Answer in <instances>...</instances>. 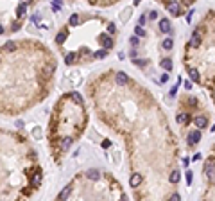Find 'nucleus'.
Returning a JSON list of instances; mask_svg holds the SVG:
<instances>
[{
  "instance_id": "nucleus-1",
  "label": "nucleus",
  "mask_w": 215,
  "mask_h": 201,
  "mask_svg": "<svg viewBox=\"0 0 215 201\" xmlns=\"http://www.w3.org/2000/svg\"><path fill=\"white\" fill-rule=\"evenodd\" d=\"M65 81L72 86H79L82 83V75L79 70H68L66 74H65Z\"/></svg>"
},
{
  "instance_id": "nucleus-2",
  "label": "nucleus",
  "mask_w": 215,
  "mask_h": 201,
  "mask_svg": "<svg viewBox=\"0 0 215 201\" xmlns=\"http://www.w3.org/2000/svg\"><path fill=\"white\" fill-rule=\"evenodd\" d=\"M165 7H167V11H169L172 16H181V14H183V4H179L177 0H169V2L165 4Z\"/></svg>"
},
{
  "instance_id": "nucleus-3",
  "label": "nucleus",
  "mask_w": 215,
  "mask_h": 201,
  "mask_svg": "<svg viewBox=\"0 0 215 201\" xmlns=\"http://www.w3.org/2000/svg\"><path fill=\"white\" fill-rule=\"evenodd\" d=\"M205 176L208 178V180L215 178V165H213L212 160H206L205 162Z\"/></svg>"
},
{
  "instance_id": "nucleus-4",
  "label": "nucleus",
  "mask_w": 215,
  "mask_h": 201,
  "mask_svg": "<svg viewBox=\"0 0 215 201\" xmlns=\"http://www.w3.org/2000/svg\"><path fill=\"white\" fill-rule=\"evenodd\" d=\"M131 16H133V7H124L122 13L118 14V18H120L122 23H127V22L131 20Z\"/></svg>"
},
{
  "instance_id": "nucleus-5",
  "label": "nucleus",
  "mask_w": 215,
  "mask_h": 201,
  "mask_svg": "<svg viewBox=\"0 0 215 201\" xmlns=\"http://www.w3.org/2000/svg\"><path fill=\"white\" fill-rule=\"evenodd\" d=\"M160 31L167 32V34H172V23H170L169 18H161L160 20Z\"/></svg>"
},
{
  "instance_id": "nucleus-6",
  "label": "nucleus",
  "mask_w": 215,
  "mask_h": 201,
  "mask_svg": "<svg viewBox=\"0 0 215 201\" xmlns=\"http://www.w3.org/2000/svg\"><path fill=\"white\" fill-rule=\"evenodd\" d=\"M194 126L197 129H205V127H208V119L205 115H197L194 119Z\"/></svg>"
},
{
  "instance_id": "nucleus-7",
  "label": "nucleus",
  "mask_w": 215,
  "mask_h": 201,
  "mask_svg": "<svg viewBox=\"0 0 215 201\" xmlns=\"http://www.w3.org/2000/svg\"><path fill=\"white\" fill-rule=\"evenodd\" d=\"M199 140H201V129H195V131H192V133L188 135V144H190V146L199 144Z\"/></svg>"
},
{
  "instance_id": "nucleus-8",
  "label": "nucleus",
  "mask_w": 215,
  "mask_h": 201,
  "mask_svg": "<svg viewBox=\"0 0 215 201\" xmlns=\"http://www.w3.org/2000/svg\"><path fill=\"white\" fill-rule=\"evenodd\" d=\"M115 81H117V85H125V83H129L131 79L127 77V74H124V72H117V74H115Z\"/></svg>"
},
{
  "instance_id": "nucleus-9",
  "label": "nucleus",
  "mask_w": 215,
  "mask_h": 201,
  "mask_svg": "<svg viewBox=\"0 0 215 201\" xmlns=\"http://www.w3.org/2000/svg\"><path fill=\"white\" fill-rule=\"evenodd\" d=\"M199 45H201V32L195 31L190 36V47H199Z\"/></svg>"
},
{
  "instance_id": "nucleus-10",
  "label": "nucleus",
  "mask_w": 215,
  "mask_h": 201,
  "mask_svg": "<svg viewBox=\"0 0 215 201\" xmlns=\"http://www.w3.org/2000/svg\"><path fill=\"white\" fill-rule=\"evenodd\" d=\"M72 142H74V140H72L70 137L63 138V140H61V144H59V149H61V153H66V151H68V149L72 147Z\"/></svg>"
},
{
  "instance_id": "nucleus-11",
  "label": "nucleus",
  "mask_w": 215,
  "mask_h": 201,
  "mask_svg": "<svg viewBox=\"0 0 215 201\" xmlns=\"http://www.w3.org/2000/svg\"><path fill=\"white\" fill-rule=\"evenodd\" d=\"M179 180H181V172L177 169H174L170 172V176H169V181H170V183H179Z\"/></svg>"
},
{
  "instance_id": "nucleus-12",
  "label": "nucleus",
  "mask_w": 215,
  "mask_h": 201,
  "mask_svg": "<svg viewBox=\"0 0 215 201\" xmlns=\"http://www.w3.org/2000/svg\"><path fill=\"white\" fill-rule=\"evenodd\" d=\"M70 192H72V185H68V187H65V189L58 194V199H66V198H70Z\"/></svg>"
},
{
  "instance_id": "nucleus-13",
  "label": "nucleus",
  "mask_w": 215,
  "mask_h": 201,
  "mask_svg": "<svg viewBox=\"0 0 215 201\" xmlns=\"http://www.w3.org/2000/svg\"><path fill=\"white\" fill-rule=\"evenodd\" d=\"M176 120H177V124H186L188 122V113H185V111H179L177 115H176Z\"/></svg>"
},
{
  "instance_id": "nucleus-14",
  "label": "nucleus",
  "mask_w": 215,
  "mask_h": 201,
  "mask_svg": "<svg viewBox=\"0 0 215 201\" xmlns=\"http://www.w3.org/2000/svg\"><path fill=\"white\" fill-rule=\"evenodd\" d=\"M140 183H142V176H140V174H133V176H131V180H129V185H131L133 189H136Z\"/></svg>"
},
{
  "instance_id": "nucleus-15",
  "label": "nucleus",
  "mask_w": 215,
  "mask_h": 201,
  "mask_svg": "<svg viewBox=\"0 0 215 201\" xmlns=\"http://www.w3.org/2000/svg\"><path fill=\"white\" fill-rule=\"evenodd\" d=\"M68 23H70L72 27H79V23H81L79 14H77V13H72V16H70V20H68Z\"/></svg>"
},
{
  "instance_id": "nucleus-16",
  "label": "nucleus",
  "mask_w": 215,
  "mask_h": 201,
  "mask_svg": "<svg viewBox=\"0 0 215 201\" xmlns=\"http://www.w3.org/2000/svg\"><path fill=\"white\" fill-rule=\"evenodd\" d=\"M77 63V56L75 54H66L65 56V65H68V66H72V65Z\"/></svg>"
},
{
  "instance_id": "nucleus-17",
  "label": "nucleus",
  "mask_w": 215,
  "mask_h": 201,
  "mask_svg": "<svg viewBox=\"0 0 215 201\" xmlns=\"http://www.w3.org/2000/svg\"><path fill=\"white\" fill-rule=\"evenodd\" d=\"M160 66H161L163 70H167V72H169V70H172V59H169V58L161 59V61H160Z\"/></svg>"
},
{
  "instance_id": "nucleus-18",
  "label": "nucleus",
  "mask_w": 215,
  "mask_h": 201,
  "mask_svg": "<svg viewBox=\"0 0 215 201\" xmlns=\"http://www.w3.org/2000/svg\"><path fill=\"white\" fill-rule=\"evenodd\" d=\"M161 47H163L165 50H172V49H174V40H172V38H165L163 43H161Z\"/></svg>"
},
{
  "instance_id": "nucleus-19",
  "label": "nucleus",
  "mask_w": 215,
  "mask_h": 201,
  "mask_svg": "<svg viewBox=\"0 0 215 201\" xmlns=\"http://www.w3.org/2000/svg\"><path fill=\"white\" fill-rule=\"evenodd\" d=\"M32 137L36 138V140H41V138H43V131H41L40 126H34V127H32Z\"/></svg>"
},
{
  "instance_id": "nucleus-20",
  "label": "nucleus",
  "mask_w": 215,
  "mask_h": 201,
  "mask_svg": "<svg viewBox=\"0 0 215 201\" xmlns=\"http://www.w3.org/2000/svg\"><path fill=\"white\" fill-rule=\"evenodd\" d=\"M134 34H136L138 38H145V36H147V32H145V29H143V25H136V27H134Z\"/></svg>"
},
{
  "instance_id": "nucleus-21",
  "label": "nucleus",
  "mask_w": 215,
  "mask_h": 201,
  "mask_svg": "<svg viewBox=\"0 0 215 201\" xmlns=\"http://www.w3.org/2000/svg\"><path fill=\"white\" fill-rule=\"evenodd\" d=\"M188 75H190V81H192V83H199V72H197V70L190 68V70H188Z\"/></svg>"
},
{
  "instance_id": "nucleus-22",
  "label": "nucleus",
  "mask_w": 215,
  "mask_h": 201,
  "mask_svg": "<svg viewBox=\"0 0 215 201\" xmlns=\"http://www.w3.org/2000/svg\"><path fill=\"white\" fill-rule=\"evenodd\" d=\"M16 47H18V43H16V42H7L4 47H2V49H4V50H7V52H13Z\"/></svg>"
},
{
  "instance_id": "nucleus-23",
  "label": "nucleus",
  "mask_w": 215,
  "mask_h": 201,
  "mask_svg": "<svg viewBox=\"0 0 215 201\" xmlns=\"http://www.w3.org/2000/svg\"><path fill=\"white\" fill-rule=\"evenodd\" d=\"M65 40H66V31H61L58 36H56V43H58V45H63Z\"/></svg>"
},
{
  "instance_id": "nucleus-24",
  "label": "nucleus",
  "mask_w": 215,
  "mask_h": 201,
  "mask_svg": "<svg viewBox=\"0 0 215 201\" xmlns=\"http://www.w3.org/2000/svg\"><path fill=\"white\" fill-rule=\"evenodd\" d=\"M108 56V49H102V50H97V52L93 54V58L95 59H102V58H106Z\"/></svg>"
},
{
  "instance_id": "nucleus-25",
  "label": "nucleus",
  "mask_w": 215,
  "mask_h": 201,
  "mask_svg": "<svg viewBox=\"0 0 215 201\" xmlns=\"http://www.w3.org/2000/svg\"><path fill=\"white\" fill-rule=\"evenodd\" d=\"M133 63L136 65V66L143 68V66H147V65H149V61H143V59H136V58H133Z\"/></svg>"
},
{
  "instance_id": "nucleus-26",
  "label": "nucleus",
  "mask_w": 215,
  "mask_h": 201,
  "mask_svg": "<svg viewBox=\"0 0 215 201\" xmlns=\"http://www.w3.org/2000/svg\"><path fill=\"white\" fill-rule=\"evenodd\" d=\"M129 43H131V47H138V45H140V38L134 34V36H131V38H129Z\"/></svg>"
},
{
  "instance_id": "nucleus-27",
  "label": "nucleus",
  "mask_w": 215,
  "mask_h": 201,
  "mask_svg": "<svg viewBox=\"0 0 215 201\" xmlns=\"http://www.w3.org/2000/svg\"><path fill=\"white\" fill-rule=\"evenodd\" d=\"M113 163H115V165H118V163H120V153H118V151H115V153H113Z\"/></svg>"
},
{
  "instance_id": "nucleus-28",
  "label": "nucleus",
  "mask_w": 215,
  "mask_h": 201,
  "mask_svg": "<svg viewBox=\"0 0 215 201\" xmlns=\"http://www.w3.org/2000/svg\"><path fill=\"white\" fill-rule=\"evenodd\" d=\"M147 18H149L151 22L156 20V18H158V13H156V11H147Z\"/></svg>"
},
{
  "instance_id": "nucleus-29",
  "label": "nucleus",
  "mask_w": 215,
  "mask_h": 201,
  "mask_svg": "<svg viewBox=\"0 0 215 201\" xmlns=\"http://www.w3.org/2000/svg\"><path fill=\"white\" fill-rule=\"evenodd\" d=\"M40 20H41V14H40V13H36V14H32V16H31V22H32V23H40Z\"/></svg>"
},
{
  "instance_id": "nucleus-30",
  "label": "nucleus",
  "mask_w": 215,
  "mask_h": 201,
  "mask_svg": "<svg viewBox=\"0 0 215 201\" xmlns=\"http://www.w3.org/2000/svg\"><path fill=\"white\" fill-rule=\"evenodd\" d=\"M108 31H109V34H115V32H117V25H115L113 22L108 23Z\"/></svg>"
},
{
  "instance_id": "nucleus-31",
  "label": "nucleus",
  "mask_w": 215,
  "mask_h": 201,
  "mask_svg": "<svg viewBox=\"0 0 215 201\" xmlns=\"http://www.w3.org/2000/svg\"><path fill=\"white\" fill-rule=\"evenodd\" d=\"M192 180H194V174H192V171H186V183H188V185H192Z\"/></svg>"
},
{
  "instance_id": "nucleus-32",
  "label": "nucleus",
  "mask_w": 215,
  "mask_h": 201,
  "mask_svg": "<svg viewBox=\"0 0 215 201\" xmlns=\"http://www.w3.org/2000/svg\"><path fill=\"white\" fill-rule=\"evenodd\" d=\"M194 13H195L194 9H190V11H188V14H186V22H188V23L192 22V16H194Z\"/></svg>"
},
{
  "instance_id": "nucleus-33",
  "label": "nucleus",
  "mask_w": 215,
  "mask_h": 201,
  "mask_svg": "<svg viewBox=\"0 0 215 201\" xmlns=\"http://www.w3.org/2000/svg\"><path fill=\"white\" fill-rule=\"evenodd\" d=\"M145 20H147V16L142 14V16H140V20H138V25H145Z\"/></svg>"
},
{
  "instance_id": "nucleus-34",
  "label": "nucleus",
  "mask_w": 215,
  "mask_h": 201,
  "mask_svg": "<svg viewBox=\"0 0 215 201\" xmlns=\"http://www.w3.org/2000/svg\"><path fill=\"white\" fill-rule=\"evenodd\" d=\"M101 146H102L104 149H108L109 146H111V142H109V140H102V144H101Z\"/></svg>"
},
{
  "instance_id": "nucleus-35",
  "label": "nucleus",
  "mask_w": 215,
  "mask_h": 201,
  "mask_svg": "<svg viewBox=\"0 0 215 201\" xmlns=\"http://www.w3.org/2000/svg\"><path fill=\"white\" fill-rule=\"evenodd\" d=\"M170 199H172V201H179V199H181V196H179V194H172V196H170Z\"/></svg>"
},
{
  "instance_id": "nucleus-36",
  "label": "nucleus",
  "mask_w": 215,
  "mask_h": 201,
  "mask_svg": "<svg viewBox=\"0 0 215 201\" xmlns=\"http://www.w3.org/2000/svg\"><path fill=\"white\" fill-rule=\"evenodd\" d=\"M169 81V74H163L161 75V83H167Z\"/></svg>"
},
{
  "instance_id": "nucleus-37",
  "label": "nucleus",
  "mask_w": 215,
  "mask_h": 201,
  "mask_svg": "<svg viewBox=\"0 0 215 201\" xmlns=\"http://www.w3.org/2000/svg\"><path fill=\"white\" fill-rule=\"evenodd\" d=\"M201 156H203V155H201V153H197V155H194V158H192V160L197 162V160H201Z\"/></svg>"
},
{
  "instance_id": "nucleus-38",
  "label": "nucleus",
  "mask_w": 215,
  "mask_h": 201,
  "mask_svg": "<svg viewBox=\"0 0 215 201\" xmlns=\"http://www.w3.org/2000/svg\"><path fill=\"white\" fill-rule=\"evenodd\" d=\"M185 88L190 90V88H192V81H186V83H185Z\"/></svg>"
},
{
  "instance_id": "nucleus-39",
  "label": "nucleus",
  "mask_w": 215,
  "mask_h": 201,
  "mask_svg": "<svg viewBox=\"0 0 215 201\" xmlns=\"http://www.w3.org/2000/svg\"><path fill=\"white\" fill-rule=\"evenodd\" d=\"M118 59H125V54H124V52H118Z\"/></svg>"
},
{
  "instance_id": "nucleus-40",
  "label": "nucleus",
  "mask_w": 215,
  "mask_h": 201,
  "mask_svg": "<svg viewBox=\"0 0 215 201\" xmlns=\"http://www.w3.org/2000/svg\"><path fill=\"white\" fill-rule=\"evenodd\" d=\"M142 4V0H133V6H140Z\"/></svg>"
},
{
  "instance_id": "nucleus-41",
  "label": "nucleus",
  "mask_w": 215,
  "mask_h": 201,
  "mask_svg": "<svg viewBox=\"0 0 215 201\" xmlns=\"http://www.w3.org/2000/svg\"><path fill=\"white\" fill-rule=\"evenodd\" d=\"M6 32V29H4V25H0V34H4Z\"/></svg>"
}]
</instances>
